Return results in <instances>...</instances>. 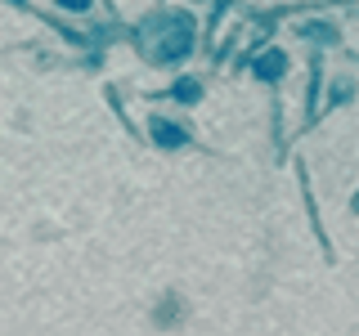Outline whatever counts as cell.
Wrapping results in <instances>:
<instances>
[{
  "instance_id": "cell-1",
  "label": "cell",
  "mask_w": 359,
  "mask_h": 336,
  "mask_svg": "<svg viewBox=\"0 0 359 336\" xmlns=\"http://www.w3.org/2000/svg\"><path fill=\"white\" fill-rule=\"evenodd\" d=\"M63 5H86V0H63Z\"/></svg>"
}]
</instances>
